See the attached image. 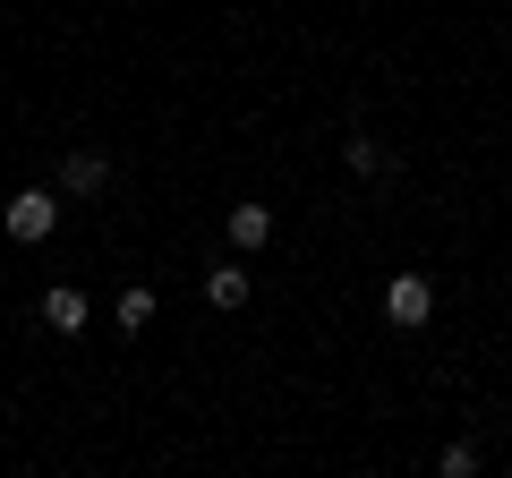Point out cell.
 <instances>
[{
    "instance_id": "obj_1",
    "label": "cell",
    "mask_w": 512,
    "mask_h": 478,
    "mask_svg": "<svg viewBox=\"0 0 512 478\" xmlns=\"http://www.w3.org/2000/svg\"><path fill=\"white\" fill-rule=\"evenodd\" d=\"M0 231L26 239V248H35V239H52V231H60V197H52V188H18V197L0 205Z\"/></svg>"
},
{
    "instance_id": "obj_2",
    "label": "cell",
    "mask_w": 512,
    "mask_h": 478,
    "mask_svg": "<svg viewBox=\"0 0 512 478\" xmlns=\"http://www.w3.org/2000/svg\"><path fill=\"white\" fill-rule=\"evenodd\" d=\"M427 316H436V282H427V274H393V282H384V325L419 333Z\"/></svg>"
},
{
    "instance_id": "obj_3",
    "label": "cell",
    "mask_w": 512,
    "mask_h": 478,
    "mask_svg": "<svg viewBox=\"0 0 512 478\" xmlns=\"http://www.w3.org/2000/svg\"><path fill=\"white\" fill-rule=\"evenodd\" d=\"M103 188H111V154H94V146L60 154V197H103Z\"/></svg>"
},
{
    "instance_id": "obj_4",
    "label": "cell",
    "mask_w": 512,
    "mask_h": 478,
    "mask_svg": "<svg viewBox=\"0 0 512 478\" xmlns=\"http://www.w3.org/2000/svg\"><path fill=\"white\" fill-rule=\"evenodd\" d=\"M222 239H231L239 257H256V248H265V239H274V205H231V214H222Z\"/></svg>"
},
{
    "instance_id": "obj_5",
    "label": "cell",
    "mask_w": 512,
    "mask_h": 478,
    "mask_svg": "<svg viewBox=\"0 0 512 478\" xmlns=\"http://www.w3.org/2000/svg\"><path fill=\"white\" fill-rule=\"evenodd\" d=\"M86 291H77V282H52V291H43V325L52 333H86Z\"/></svg>"
},
{
    "instance_id": "obj_6",
    "label": "cell",
    "mask_w": 512,
    "mask_h": 478,
    "mask_svg": "<svg viewBox=\"0 0 512 478\" xmlns=\"http://www.w3.org/2000/svg\"><path fill=\"white\" fill-rule=\"evenodd\" d=\"M248 291H256V282H248V265H239V248H231V257L205 274V299H214V308H248Z\"/></svg>"
},
{
    "instance_id": "obj_7",
    "label": "cell",
    "mask_w": 512,
    "mask_h": 478,
    "mask_svg": "<svg viewBox=\"0 0 512 478\" xmlns=\"http://www.w3.org/2000/svg\"><path fill=\"white\" fill-rule=\"evenodd\" d=\"M342 163L359 171V180H384V171H393V146H384V137H367V129H359V137H350V146H342Z\"/></svg>"
},
{
    "instance_id": "obj_8",
    "label": "cell",
    "mask_w": 512,
    "mask_h": 478,
    "mask_svg": "<svg viewBox=\"0 0 512 478\" xmlns=\"http://www.w3.org/2000/svg\"><path fill=\"white\" fill-rule=\"evenodd\" d=\"M111 316H120V333L137 342V333L154 325V291H146V282H128V291H120V308H111Z\"/></svg>"
},
{
    "instance_id": "obj_9",
    "label": "cell",
    "mask_w": 512,
    "mask_h": 478,
    "mask_svg": "<svg viewBox=\"0 0 512 478\" xmlns=\"http://www.w3.org/2000/svg\"><path fill=\"white\" fill-rule=\"evenodd\" d=\"M436 470H444V478H470V470H478V453H470V444H444Z\"/></svg>"
}]
</instances>
